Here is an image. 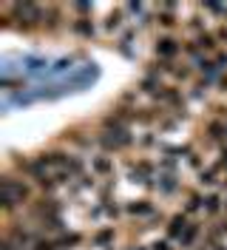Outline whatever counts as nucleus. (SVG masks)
<instances>
[{"label": "nucleus", "mask_w": 227, "mask_h": 250, "mask_svg": "<svg viewBox=\"0 0 227 250\" xmlns=\"http://www.w3.org/2000/svg\"><path fill=\"white\" fill-rule=\"evenodd\" d=\"M68 12H74L77 17H94L97 6H94V3H71V6H68Z\"/></svg>", "instance_id": "19"}, {"label": "nucleus", "mask_w": 227, "mask_h": 250, "mask_svg": "<svg viewBox=\"0 0 227 250\" xmlns=\"http://www.w3.org/2000/svg\"><path fill=\"white\" fill-rule=\"evenodd\" d=\"M225 120H227V114H225Z\"/></svg>", "instance_id": "25"}, {"label": "nucleus", "mask_w": 227, "mask_h": 250, "mask_svg": "<svg viewBox=\"0 0 227 250\" xmlns=\"http://www.w3.org/2000/svg\"><path fill=\"white\" fill-rule=\"evenodd\" d=\"M120 225H97L88 230V250H120Z\"/></svg>", "instance_id": "4"}, {"label": "nucleus", "mask_w": 227, "mask_h": 250, "mask_svg": "<svg viewBox=\"0 0 227 250\" xmlns=\"http://www.w3.org/2000/svg\"><path fill=\"white\" fill-rule=\"evenodd\" d=\"M88 168L97 179H114L120 173V159L105 154V151H97V154L88 156Z\"/></svg>", "instance_id": "7"}, {"label": "nucleus", "mask_w": 227, "mask_h": 250, "mask_svg": "<svg viewBox=\"0 0 227 250\" xmlns=\"http://www.w3.org/2000/svg\"><path fill=\"white\" fill-rule=\"evenodd\" d=\"M216 91H219V94H227V71L216 77Z\"/></svg>", "instance_id": "23"}, {"label": "nucleus", "mask_w": 227, "mask_h": 250, "mask_svg": "<svg viewBox=\"0 0 227 250\" xmlns=\"http://www.w3.org/2000/svg\"><path fill=\"white\" fill-rule=\"evenodd\" d=\"M162 85H165V77H162V74H156L153 68H145V74L136 80L134 88H136V94H139V97H148V100H151V97L159 91Z\"/></svg>", "instance_id": "13"}, {"label": "nucleus", "mask_w": 227, "mask_h": 250, "mask_svg": "<svg viewBox=\"0 0 227 250\" xmlns=\"http://www.w3.org/2000/svg\"><path fill=\"white\" fill-rule=\"evenodd\" d=\"M222 182H225V171L213 159L196 173V188H202V190H222Z\"/></svg>", "instance_id": "9"}, {"label": "nucleus", "mask_w": 227, "mask_h": 250, "mask_svg": "<svg viewBox=\"0 0 227 250\" xmlns=\"http://www.w3.org/2000/svg\"><path fill=\"white\" fill-rule=\"evenodd\" d=\"M31 250H60V248H57L54 236H45V233H43L37 242H34V245H31Z\"/></svg>", "instance_id": "20"}, {"label": "nucleus", "mask_w": 227, "mask_h": 250, "mask_svg": "<svg viewBox=\"0 0 227 250\" xmlns=\"http://www.w3.org/2000/svg\"><path fill=\"white\" fill-rule=\"evenodd\" d=\"M153 12H156V20L153 23L162 29V34H176V29L185 26L179 3H159V6H153Z\"/></svg>", "instance_id": "6"}, {"label": "nucleus", "mask_w": 227, "mask_h": 250, "mask_svg": "<svg viewBox=\"0 0 227 250\" xmlns=\"http://www.w3.org/2000/svg\"><path fill=\"white\" fill-rule=\"evenodd\" d=\"M185 179H182V173H156V179H153L151 185V193L148 196H159V199H182L185 196Z\"/></svg>", "instance_id": "3"}, {"label": "nucleus", "mask_w": 227, "mask_h": 250, "mask_svg": "<svg viewBox=\"0 0 227 250\" xmlns=\"http://www.w3.org/2000/svg\"><path fill=\"white\" fill-rule=\"evenodd\" d=\"M196 145L202 151H219L227 145V120L219 114H207L205 123L199 125V137Z\"/></svg>", "instance_id": "2"}, {"label": "nucleus", "mask_w": 227, "mask_h": 250, "mask_svg": "<svg viewBox=\"0 0 227 250\" xmlns=\"http://www.w3.org/2000/svg\"><path fill=\"white\" fill-rule=\"evenodd\" d=\"M68 31L80 37V40H94L100 29H97V23H94V17H71V23H68Z\"/></svg>", "instance_id": "14"}, {"label": "nucleus", "mask_w": 227, "mask_h": 250, "mask_svg": "<svg viewBox=\"0 0 227 250\" xmlns=\"http://www.w3.org/2000/svg\"><path fill=\"white\" fill-rule=\"evenodd\" d=\"M122 210H125V219L128 222H156V225H162L165 228L167 222V213L162 205L156 202L153 196H131V199H122Z\"/></svg>", "instance_id": "1"}, {"label": "nucleus", "mask_w": 227, "mask_h": 250, "mask_svg": "<svg viewBox=\"0 0 227 250\" xmlns=\"http://www.w3.org/2000/svg\"><path fill=\"white\" fill-rule=\"evenodd\" d=\"M120 250H151V248L142 245V242H125V245H120Z\"/></svg>", "instance_id": "24"}, {"label": "nucleus", "mask_w": 227, "mask_h": 250, "mask_svg": "<svg viewBox=\"0 0 227 250\" xmlns=\"http://www.w3.org/2000/svg\"><path fill=\"white\" fill-rule=\"evenodd\" d=\"M187 117H190V114H173V111L162 108V114H159V123H156V131H159V134H173L176 128H182V123H185Z\"/></svg>", "instance_id": "15"}, {"label": "nucleus", "mask_w": 227, "mask_h": 250, "mask_svg": "<svg viewBox=\"0 0 227 250\" xmlns=\"http://www.w3.org/2000/svg\"><path fill=\"white\" fill-rule=\"evenodd\" d=\"M182 48H185V40L179 34H162L153 40V60H165V62H179Z\"/></svg>", "instance_id": "5"}, {"label": "nucleus", "mask_w": 227, "mask_h": 250, "mask_svg": "<svg viewBox=\"0 0 227 250\" xmlns=\"http://www.w3.org/2000/svg\"><path fill=\"white\" fill-rule=\"evenodd\" d=\"M193 43H196L207 57H213L216 51H222V46H219V40H216V31L213 29H207V31H202V34H196V37H190Z\"/></svg>", "instance_id": "16"}, {"label": "nucleus", "mask_w": 227, "mask_h": 250, "mask_svg": "<svg viewBox=\"0 0 227 250\" xmlns=\"http://www.w3.org/2000/svg\"><path fill=\"white\" fill-rule=\"evenodd\" d=\"M213 162H216V165H219V168L225 171V176H227V145H225V148H219V151H216V156H213Z\"/></svg>", "instance_id": "21"}, {"label": "nucleus", "mask_w": 227, "mask_h": 250, "mask_svg": "<svg viewBox=\"0 0 227 250\" xmlns=\"http://www.w3.org/2000/svg\"><path fill=\"white\" fill-rule=\"evenodd\" d=\"M207 162H210V159H207V156H205V151H202V148L196 145V148H193L190 154L185 156V162H182V168H187V171H190L193 176H196V173L202 171V168H205Z\"/></svg>", "instance_id": "17"}, {"label": "nucleus", "mask_w": 227, "mask_h": 250, "mask_svg": "<svg viewBox=\"0 0 227 250\" xmlns=\"http://www.w3.org/2000/svg\"><path fill=\"white\" fill-rule=\"evenodd\" d=\"M205 196H207V190H202V188H187L185 190V196H182V205L179 210H185L190 219H202V213H205Z\"/></svg>", "instance_id": "8"}, {"label": "nucleus", "mask_w": 227, "mask_h": 250, "mask_svg": "<svg viewBox=\"0 0 227 250\" xmlns=\"http://www.w3.org/2000/svg\"><path fill=\"white\" fill-rule=\"evenodd\" d=\"M222 213H227V193L225 190H207L202 219H205V222H213V219H219Z\"/></svg>", "instance_id": "10"}, {"label": "nucleus", "mask_w": 227, "mask_h": 250, "mask_svg": "<svg viewBox=\"0 0 227 250\" xmlns=\"http://www.w3.org/2000/svg\"><path fill=\"white\" fill-rule=\"evenodd\" d=\"M190 222H193V219L187 216L185 210H173V213L167 216L165 228H162V233H165L167 239H170V242H179V236L185 233L187 228H190Z\"/></svg>", "instance_id": "11"}, {"label": "nucleus", "mask_w": 227, "mask_h": 250, "mask_svg": "<svg viewBox=\"0 0 227 250\" xmlns=\"http://www.w3.org/2000/svg\"><path fill=\"white\" fill-rule=\"evenodd\" d=\"M128 9H125V3L122 6H111L108 9V15H105V20H103V34H117V31H122V29H128Z\"/></svg>", "instance_id": "12"}, {"label": "nucleus", "mask_w": 227, "mask_h": 250, "mask_svg": "<svg viewBox=\"0 0 227 250\" xmlns=\"http://www.w3.org/2000/svg\"><path fill=\"white\" fill-rule=\"evenodd\" d=\"M148 248H151V250H179V248H176V242H170L165 233H162V236H153L151 242H148Z\"/></svg>", "instance_id": "18"}, {"label": "nucleus", "mask_w": 227, "mask_h": 250, "mask_svg": "<svg viewBox=\"0 0 227 250\" xmlns=\"http://www.w3.org/2000/svg\"><path fill=\"white\" fill-rule=\"evenodd\" d=\"M196 250H227V242H210V245H205V242H202Z\"/></svg>", "instance_id": "22"}]
</instances>
